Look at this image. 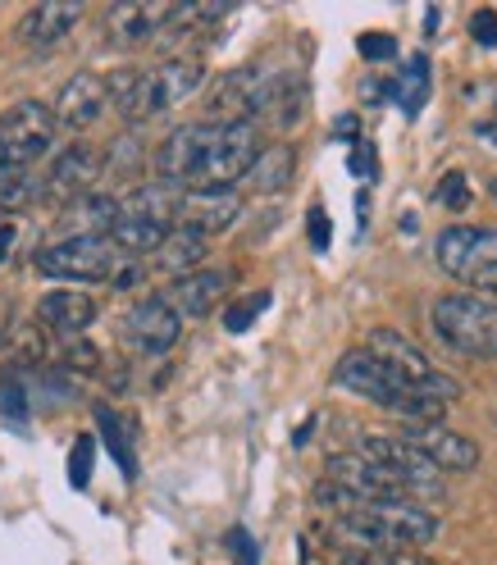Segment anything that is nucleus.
Masks as SVG:
<instances>
[{
	"label": "nucleus",
	"instance_id": "27",
	"mask_svg": "<svg viewBox=\"0 0 497 565\" xmlns=\"http://www.w3.org/2000/svg\"><path fill=\"white\" fill-rule=\"evenodd\" d=\"M105 92H110V110L128 119L137 105V92H141V68H115V74H105Z\"/></svg>",
	"mask_w": 497,
	"mask_h": 565
},
{
	"label": "nucleus",
	"instance_id": "43",
	"mask_svg": "<svg viewBox=\"0 0 497 565\" xmlns=\"http://www.w3.org/2000/svg\"><path fill=\"white\" fill-rule=\"evenodd\" d=\"M488 301H493V306H497V288H493V292H488Z\"/></svg>",
	"mask_w": 497,
	"mask_h": 565
},
{
	"label": "nucleus",
	"instance_id": "12",
	"mask_svg": "<svg viewBox=\"0 0 497 565\" xmlns=\"http://www.w3.org/2000/svg\"><path fill=\"white\" fill-rule=\"evenodd\" d=\"M242 215V196L233 188H192L179 192V205H173V228H192L201 237L233 228Z\"/></svg>",
	"mask_w": 497,
	"mask_h": 565
},
{
	"label": "nucleus",
	"instance_id": "7",
	"mask_svg": "<svg viewBox=\"0 0 497 565\" xmlns=\"http://www.w3.org/2000/svg\"><path fill=\"white\" fill-rule=\"evenodd\" d=\"M201 83H205V64L197 55H169L156 68H141V92H137L128 124L156 119V115L173 110V105H183L188 96L201 92Z\"/></svg>",
	"mask_w": 497,
	"mask_h": 565
},
{
	"label": "nucleus",
	"instance_id": "37",
	"mask_svg": "<svg viewBox=\"0 0 497 565\" xmlns=\"http://www.w3.org/2000/svg\"><path fill=\"white\" fill-rule=\"evenodd\" d=\"M361 55L366 60H393L398 55V42L388 38V32H366V38H361Z\"/></svg>",
	"mask_w": 497,
	"mask_h": 565
},
{
	"label": "nucleus",
	"instance_id": "22",
	"mask_svg": "<svg viewBox=\"0 0 497 565\" xmlns=\"http://www.w3.org/2000/svg\"><path fill=\"white\" fill-rule=\"evenodd\" d=\"M293 173H297V151L288 147V141H274V147H265L261 151V160L252 164V173H246V188L252 192H261V196H269V192H283L293 183Z\"/></svg>",
	"mask_w": 497,
	"mask_h": 565
},
{
	"label": "nucleus",
	"instance_id": "38",
	"mask_svg": "<svg viewBox=\"0 0 497 565\" xmlns=\"http://www.w3.org/2000/svg\"><path fill=\"white\" fill-rule=\"evenodd\" d=\"M310 246H315V252H329V215H325V210H310Z\"/></svg>",
	"mask_w": 497,
	"mask_h": 565
},
{
	"label": "nucleus",
	"instance_id": "9",
	"mask_svg": "<svg viewBox=\"0 0 497 565\" xmlns=\"http://www.w3.org/2000/svg\"><path fill=\"white\" fill-rule=\"evenodd\" d=\"M210 141H215V124H183L173 128L160 147H156V179L188 192L197 183V173L205 164V151Z\"/></svg>",
	"mask_w": 497,
	"mask_h": 565
},
{
	"label": "nucleus",
	"instance_id": "39",
	"mask_svg": "<svg viewBox=\"0 0 497 565\" xmlns=\"http://www.w3.org/2000/svg\"><path fill=\"white\" fill-rule=\"evenodd\" d=\"M10 252H14V224L6 220V224H0V265L10 260Z\"/></svg>",
	"mask_w": 497,
	"mask_h": 565
},
{
	"label": "nucleus",
	"instance_id": "8",
	"mask_svg": "<svg viewBox=\"0 0 497 565\" xmlns=\"http://www.w3.org/2000/svg\"><path fill=\"white\" fill-rule=\"evenodd\" d=\"M261 128L256 124H233V128H215V141H210L205 151V164L197 173L192 188H233L242 183L252 164L261 160ZM188 188V192H192Z\"/></svg>",
	"mask_w": 497,
	"mask_h": 565
},
{
	"label": "nucleus",
	"instance_id": "15",
	"mask_svg": "<svg viewBox=\"0 0 497 565\" xmlns=\"http://www.w3.org/2000/svg\"><path fill=\"white\" fill-rule=\"evenodd\" d=\"M78 19H83V0H42V6H32L19 19L14 38L28 51H51V46H60L68 32L78 28Z\"/></svg>",
	"mask_w": 497,
	"mask_h": 565
},
{
	"label": "nucleus",
	"instance_id": "1",
	"mask_svg": "<svg viewBox=\"0 0 497 565\" xmlns=\"http://www.w3.org/2000/svg\"><path fill=\"white\" fill-rule=\"evenodd\" d=\"M334 383H338V387H347V393L366 397V402H374L379 411H393V415L411 419V424H438V419H443V411H447L443 402H430V397L411 393V387H406L393 370H388L383 361H374L366 347L347 351V356L338 361Z\"/></svg>",
	"mask_w": 497,
	"mask_h": 565
},
{
	"label": "nucleus",
	"instance_id": "5",
	"mask_svg": "<svg viewBox=\"0 0 497 565\" xmlns=\"http://www.w3.org/2000/svg\"><path fill=\"white\" fill-rule=\"evenodd\" d=\"M128 260L133 256H124L110 237L74 233V237L46 246V252H38V274L64 278V282H115Z\"/></svg>",
	"mask_w": 497,
	"mask_h": 565
},
{
	"label": "nucleus",
	"instance_id": "23",
	"mask_svg": "<svg viewBox=\"0 0 497 565\" xmlns=\"http://www.w3.org/2000/svg\"><path fill=\"white\" fill-rule=\"evenodd\" d=\"M169 237V224H160V220H147V215H124L119 224H115V233H110V242L119 246L124 256H156L160 252V242Z\"/></svg>",
	"mask_w": 497,
	"mask_h": 565
},
{
	"label": "nucleus",
	"instance_id": "31",
	"mask_svg": "<svg viewBox=\"0 0 497 565\" xmlns=\"http://www.w3.org/2000/svg\"><path fill=\"white\" fill-rule=\"evenodd\" d=\"M438 205L447 210H466L470 205V188H466V173H443V183H438Z\"/></svg>",
	"mask_w": 497,
	"mask_h": 565
},
{
	"label": "nucleus",
	"instance_id": "11",
	"mask_svg": "<svg viewBox=\"0 0 497 565\" xmlns=\"http://www.w3.org/2000/svg\"><path fill=\"white\" fill-rule=\"evenodd\" d=\"M173 10H179L173 0H119L105 10V38H110V46H147L165 38Z\"/></svg>",
	"mask_w": 497,
	"mask_h": 565
},
{
	"label": "nucleus",
	"instance_id": "17",
	"mask_svg": "<svg viewBox=\"0 0 497 565\" xmlns=\"http://www.w3.org/2000/svg\"><path fill=\"white\" fill-rule=\"evenodd\" d=\"M357 451L370 456V461H379V466H388V470H398V475H411V479L424 483V488L443 492V479H438L443 470L430 461V456H420L402 434H361Z\"/></svg>",
	"mask_w": 497,
	"mask_h": 565
},
{
	"label": "nucleus",
	"instance_id": "21",
	"mask_svg": "<svg viewBox=\"0 0 497 565\" xmlns=\"http://www.w3.org/2000/svg\"><path fill=\"white\" fill-rule=\"evenodd\" d=\"M201 260H205V237L192 233V228H169V237L160 242V252H156L151 265L160 274H169V278H188V274L201 269Z\"/></svg>",
	"mask_w": 497,
	"mask_h": 565
},
{
	"label": "nucleus",
	"instance_id": "4",
	"mask_svg": "<svg viewBox=\"0 0 497 565\" xmlns=\"http://www.w3.org/2000/svg\"><path fill=\"white\" fill-rule=\"evenodd\" d=\"M55 110L42 100H19L0 115V188L23 179L28 164H38L55 141Z\"/></svg>",
	"mask_w": 497,
	"mask_h": 565
},
{
	"label": "nucleus",
	"instance_id": "35",
	"mask_svg": "<svg viewBox=\"0 0 497 565\" xmlns=\"http://www.w3.org/2000/svg\"><path fill=\"white\" fill-rule=\"evenodd\" d=\"M229 552H233L242 565H261V547H256V539L246 534V529H229Z\"/></svg>",
	"mask_w": 497,
	"mask_h": 565
},
{
	"label": "nucleus",
	"instance_id": "33",
	"mask_svg": "<svg viewBox=\"0 0 497 565\" xmlns=\"http://www.w3.org/2000/svg\"><path fill=\"white\" fill-rule=\"evenodd\" d=\"M137 160H141L137 141H133V137H119V141H110V156H105V169H110V173H128Z\"/></svg>",
	"mask_w": 497,
	"mask_h": 565
},
{
	"label": "nucleus",
	"instance_id": "41",
	"mask_svg": "<svg viewBox=\"0 0 497 565\" xmlns=\"http://www.w3.org/2000/svg\"><path fill=\"white\" fill-rule=\"evenodd\" d=\"M475 137H479V141H488V147L497 151V119H493V124H479V128H475Z\"/></svg>",
	"mask_w": 497,
	"mask_h": 565
},
{
	"label": "nucleus",
	"instance_id": "32",
	"mask_svg": "<svg viewBox=\"0 0 497 565\" xmlns=\"http://www.w3.org/2000/svg\"><path fill=\"white\" fill-rule=\"evenodd\" d=\"M0 415L14 419V424L28 419V397H23V383H19V379H6V383H0Z\"/></svg>",
	"mask_w": 497,
	"mask_h": 565
},
{
	"label": "nucleus",
	"instance_id": "18",
	"mask_svg": "<svg viewBox=\"0 0 497 565\" xmlns=\"http://www.w3.org/2000/svg\"><path fill=\"white\" fill-rule=\"evenodd\" d=\"M229 297V274L224 269H197L188 278H173L165 301L183 315V320H205L210 310Z\"/></svg>",
	"mask_w": 497,
	"mask_h": 565
},
{
	"label": "nucleus",
	"instance_id": "25",
	"mask_svg": "<svg viewBox=\"0 0 497 565\" xmlns=\"http://www.w3.org/2000/svg\"><path fill=\"white\" fill-rule=\"evenodd\" d=\"M393 96H398V105H402L406 115H420L424 96H430V60H424V55H415V60H411V68H406V74L398 78Z\"/></svg>",
	"mask_w": 497,
	"mask_h": 565
},
{
	"label": "nucleus",
	"instance_id": "30",
	"mask_svg": "<svg viewBox=\"0 0 497 565\" xmlns=\"http://www.w3.org/2000/svg\"><path fill=\"white\" fill-rule=\"evenodd\" d=\"M92 461H96V438H78L74 451H68V483L74 488H87L92 483Z\"/></svg>",
	"mask_w": 497,
	"mask_h": 565
},
{
	"label": "nucleus",
	"instance_id": "2",
	"mask_svg": "<svg viewBox=\"0 0 497 565\" xmlns=\"http://www.w3.org/2000/svg\"><path fill=\"white\" fill-rule=\"evenodd\" d=\"M438 515H430L420 502H366L338 520V534L357 547H424L438 539Z\"/></svg>",
	"mask_w": 497,
	"mask_h": 565
},
{
	"label": "nucleus",
	"instance_id": "16",
	"mask_svg": "<svg viewBox=\"0 0 497 565\" xmlns=\"http://www.w3.org/2000/svg\"><path fill=\"white\" fill-rule=\"evenodd\" d=\"M51 110H55V124L68 128V132H83L92 128L105 110H110V92H105V78L101 74H74L60 96L51 100Z\"/></svg>",
	"mask_w": 497,
	"mask_h": 565
},
{
	"label": "nucleus",
	"instance_id": "29",
	"mask_svg": "<svg viewBox=\"0 0 497 565\" xmlns=\"http://www.w3.org/2000/svg\"><path fill=\"white\" fill-rule=\"evenodd\" d=\"M269 306V292H252V297H242V301H233L229 310H224V329L229 333H246V329H252V320H256V315Z\"/></svg>",
	"mask_w": 497,
	"mask_h": 565
},
{
	"label": "nucleus",
	"instance_id": "26",
	"mask_svg": "<svg viewBox=\"0 0 497 565\" xmlns=\"http://www.w3.org/2000/svg\"><path fill=\"white\" fill-rule=\"evenodd\" d=\"M342 565H438V561H430L415 547H357L342 556Z\"/></svg>",
	"mask_w": 497,
	"mask_h": 565
},
{
	"label": "nucleus",
	"instance_id": "34",
	"mask_svg": "<svg viewBox=\"0 0 497 565\" xmlns=\"http://www.w3.org/2000/svg\"><path fill=\"white\" fill-rule=\"evenodd\" d=\"M470 38L479 42V46H497V10H475L470 14Z\"/></svg>",
	"mask_w": 497,
	"mask_h": 565
},
{
	"label": "nucleus",
	"instance_id": "44",
	"mask_svg": "<svg viewBox=\"0 0 497 565\" xmlns=\"http://www.w3.org/2000/svg\"><path fill=\"white\" fill-rule=\"evenodd\" d=\"M493 196H497V179H493Z\"/></svg>",
	"mask_w": 497,
	"mask_h": 565
},
{
	"label": "nucleus",
	"instance_id": "19",
	"mask_svg": "<svg viewBox=\"0 0 497 565\" xmlns=\"http://www.w3.org/2000/svg\"><path fill=\"white\" fill-rule=\"evenodd\" d=\"M452 278H461L475 292H493L497 288V228H470L466 256L452 269Z\"/></svg>",
	"mask_w": 497,
	"mask_h": 565
},
{
	"label": "nucleus",
	"instance_id": "14",
	"mask_svg": "<svg viewBox=\"0 0 497 565\" xmlns=\"http://www.w3.org/2000/svg\"><path fill=\"white\" fill-rule=\"evenodd\" d=\"M420 456H430V461L443 470V475H470L479 466V447L475 438L447 429V424H406L402 434Z\"/></svg>",
	"mask_w": 497,
	"mask_h": 565
},
{
	"label": "nucleus",
	"instance_id": "42",
	"mask_svg": "<svg viewBox=\"0 0 497 565\" xmlns=\"http://www.w3.org/2000/svg\"><path fill=\"white\" fill-rule=\"evenodd\" d=\"M338 132H342V137H357V119H351V115H347V119L338 124Z\"/></svg>",
	"mask_w": 497,
	"mask_h": 565
},
{
	"label": "nucleus",
	"instance_id": "40",
	"mask_svg": "<svg viewBox=\"0 0 497 565\" xmlns=\"http://www.w3.org/2000/svg\"><path fill=\"white\" fill-rule=\"evenodd\" d=\"M351 169H357V173H366V169H374V156L361 147V141H357V156H351Z\"/></svg>",
	"mask_w": 497,
	"mask_h": 565
},
{
	"label": "nucleus",
	"instance_id": "10",
	"mask_svg": "<svg viewBox=\"0 0 497 565\" xmlns=\"http://www.w3.org/2000/svg\"><path fill=\"white\" fill-rule=\"evenodd\" d=\"M101 173H105V156L101 147H92V141H74V147H64L55 151L51 169H46V196L51 201H87L101 183Z\"/></svg>",
	"mask_w": 497,
	"mask_h": 565
},
{
	"label": "nucleus",
	"instance_id": "24",
	"mask_svg": "<svg viewBox=\"0 0 497 565\" xmlns=\"http://www.w3.org/2000/svg\"><path fill=\"white\" fill-rule=\"evenodd\" d=\"M96 424H101L105 447H110V456L119 461L124 479H137V456H133V447H128V438H124V424H119V415H115L110 406H96Z\"/></svg>",
	"mask_w": 497,
	"mask_h": 565
},
{
	"label": "nucleus",
	"instance_id": "6",
	"mask_svg": "<svg viewBox=\"0 0 497 565\" xmlns=\"http://www.w3.org/2000/svg\"><path fill=\"white\" fill-rule=\"evenodd\" d=\"M366 351L374 361H383L388 370H393L411 393H420V397H430V402H456L461 397V383L452 379V374H443L424 351L406 338V333H398V329H374L370 338H366Z\"/></svg>",
	"mask_w": 497,
	"mask_h": 565
},
{
	"label": "nucleus",
	"instance_id": "28",
	"mask_svg": "<svg viewBox=\"0 0 497 565\" xmlns=\"http://www.w3.org/2000/svg\"><path fill=\"white\" fill-rule=\"evenodd\" d=\"M470 228H475V224H452V228H443V233H438V242H434V260H438V269H443V274H452V269L461 265V256H466Z\"/></svg>",
	"mask_w": 497,
	"mask_h": 565
},
{
	"label": "nucleus",
	"instance_id": "13",
	"mask_svg": "<svg viewBox=\"0 0 497 565\" xmlns=\"http://www.w3.org/2000/svg\"><path fill=\"white\" fill-rule=\"evenodd\" d=\"M128 342L141 351V356H165V351L183 338V315L173 310L165 297H141L133 310H128Z\"/></svg>",
	"mask_w": 497,
	"mask_h": 565
},
{
	"label": "nucleus",
	"instance_id": "20",
	"mask_svg": "<svg viewBox=\"0 0 497 565\" xmlns=\"http://www.w3.org/2000/svg\"><path fill=\"white\" fill-rule=\"evenodd\" d=\"M38 315H42L51 329H60V333H68V338H83V329L96 320V301H92V292L60 288V292H46V297H42Z\"/></svg>",
	"mask_w": 497,
	"mask_h": 565
},
{
	"label": "nucleus",
	"instance_id": "36",
	"mask_svg": "<svg viewBox=\"0 0 497 565\" xmlns=\"http://www.w3.org/2000/svg\"><path fill=\"white\" fill-rule=\"evenodd\" d=\"M64 361H68V370L92 374V370H96V347H92L87 338H74V342H68V351H64Z\"/></svg>",
	"mask_w": 497,
	"mask_h": 565
},
{
	"label": "nucleus",
	"instance_id": "3",
	"mask_svg": "<svg viewBox=\"0 0 497 565\" xmlns=\"http://www.w3.org/2000/svg\"><path fill=\"white\" fill-rule=\"evenodd\" d=\"M430 324L438 342H447L461 356L497 361V306L475 292H447L430 306Z\"/></svg>",
	"mask_w": 497,
	"mask_h": 565
}]
</instances>
